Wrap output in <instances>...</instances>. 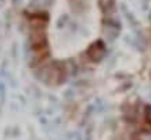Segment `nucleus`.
<instances>
[{
    "instance_id": "nucleus-1",
    "label": "nucleus",
    "mask_w": 151,
    "mask_h": 140,
    "mask_svg": "<svg viewBox=\"0 0 151 140\" xmlns=\"http://www.w3.org/2000/svg\"><path fill=\"white\" fill-rule=\"evenodd\" d=\"M104 52H106V51H104V44H102V42H96V44H93L91 47H89L88 57L91 59V60L98 62V60H101V59H102Z\"/></svg>"
},
{
    "instance_id": "nucleus-2",
    "label": "nucleus",
    "mask_w": 151,
    "mask_h": 140,
    "mask_svg": "<svg viewBox=\"0 0 151 140\" xmlns=\"http://www.w3.org/2000/svg\"><path fill=\"white\" fill-rule=\"evenodd\" d=\"M99 3L104 12H111V8L114 7V0H99Z\"/></svg>"
}]
</instances>
